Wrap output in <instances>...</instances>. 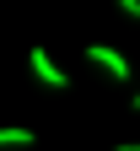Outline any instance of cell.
<instances>
[{"instance_id": "1", "label": "cell", "mask_w": 140, "mask_h": 151, "mask_svg": "<svg viewBox=\"0 0 140 151\" xmlns=\"http://www.w3.org/2000/svg\"><path fill=\"white\" fill-rule=\"evenodd\" d=\"M86 60H92L97 70H108L113 81H129V60H124L113 43H86Z\"/></svg>"}, {"instance_id": "2", "label": "cell", "mask_w": 140, "mask_h": 151, "mask_svg": "<svg viewBox=\"0 0 140 151\" xmlns=\"http://www.w3.org/2000/svg\"><path fill=\"white\" fill-rule=\"evenodd\" d=\"M27 65H32V76H38L43 86H54V92H65V86H70V76L54 65V54H49V49H32V54H27Z\"/></svg>"}, {"instance_id": "3", "label": "cell", "mask_w": 140, "mask_h": 151, "mask_svg": "<svg viewBox=\"0 0 140 151\" xmlns=\"http://www.w3.org/2000/svg\"><path fill=\"white\" fill-rule=\"evenodd\" d=\"M38 135H32V129H22V124H6V129H0V146H32Z\"/></svg>"}, {"instance_id": "4", "label": "cell", "mask_w": 140, "mask_h": 151, "mask_svg": "<svg viewBox=\"0 0 140 151\" xmlns=\"http://www.w3.org/2000/svg\"><path fill=\"white\" fill-rule=\"evenodd\" d=\"M129 108H135V113H140V92H135V97H129Z\"/></svg>"}, {"instance_id": "5", "label": "cell", "mask_w": 140, "mask_h": 151, "mask_svg": "<svg viewBox=\"0 0 140 151\" xmlns=\"http://www.w3.org/2000/svg\"><path fill=\"white\" fill-rule=\"evenodd\" d=\"M118 151H140V140H135V146H118Z\"/></svg>"}]
</instances>
